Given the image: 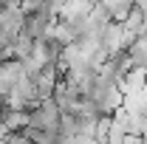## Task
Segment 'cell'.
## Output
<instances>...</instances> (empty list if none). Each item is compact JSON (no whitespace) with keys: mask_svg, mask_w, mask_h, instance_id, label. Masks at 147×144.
<instances>
[{"mask_svg":"<svg viewBox=\"0 0 147 144\" xmlns=\"http://www.w3.org/2000/svg\"><path fill=\"white\" fill-rule=\"evenodd\" d=\"M102 45L108 48L110 57L127 51L130 48V37H127V31H125V23H116V20H113L108 28H105V34H102Z\"/></svg>","mask_w":147,"mask_h":144,"instance_id":"cell-1","label":"cell"},{"mask_svg":"<svg viewBox=\"0 0 147 144\" xmlns=\"http://www.w3.org/2000/svg\"><path fill=\"white\" fill-rule=\"evenodd\" d=\"M34 82H37L40 99H51L54 90H57V85H59V71H57V65H45L42 71H37L34 73Z\"/></svg>","mask_w":147,"mask_h":144,"instance_id":"cell-2","label":"cell"},{"mask_svg":"<svg viewBox=\"0 0 147 144\" xmlns=\"http://www.w3.org/2000/svg\"><path fill=\"white\" fill-rule=\"evenodd\" d=\"M28 116H31L28 110H9L6 108L3 113H0V124H6L11 133H20V130L28 127Z\"/></svg>","mask_w":147,"mask_h":144,"instance_id":"cell-3","label":"cell"},{"mask_svg":"<svg viewBox=\"0 0 147 144\" xmlns=\"http://www.w3.org/2000/svg\"><path fill=\"white\" fill-rule=\"evenodd\" d=\"M93 9V0H68L59 11V20H79V17H88Z\"/></svg>","mask_w":147,"mask_h":144,"instance_id":"cell-4","label":"cell"},{"mask_svg":"<svg viewBox=\"0 0 147 144\" xmlns=\"http://www.w3.org/2000/svg\"><path fill=\"white\" fill-rule=\"evenodd\" d=\"M127 54H130V59H133L136 65H147V34H142L133 45H130Z\"/></svg>","mask_w":147,"mask_h":144,"instance_id":"cell-5","label":"cell"},{"mask_svg":"<svg viewBox=\"0 0 147 144\" xmlns=\"http://www.w3.org/2000/svg\"><path fill=\"white\" fill-rule=\"evenodd\" d=\"M122 144H144V136H133V133H127Z\"/></svg>","mask_w":147,"mask_h":144,"instance_id":"cell-6","label":"cell"},{"mask_svg":"<svg viewBox=\"0 0 147 144\" xmlns=\"http://www.w3.org/2000/svg\"><path fill=\"white\" fill-rule=\"evenodd\" d=\"M144 93H147V82H144Z\"/></svg>","mask_w":147,"mask_h":144,"instance_id":"cell-7","label":"cell"}]
</instances>
